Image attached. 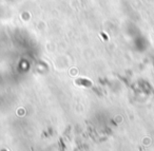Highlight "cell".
<instances>
[{
	"mask_svg": "<svg viewBox=\"0 0 154 151\" xmlns=\"http://www.w3.org/2000/svg\"><path fill=\"white\" fill-rule=\"evenodd\" d=\"M76 83L78 85H82V86H86V87H91V81L88 80V79H77L76 80Z\"/></svg>",
	"mask_w": 154,
	"mask_h": 151,
	"instance_id": "6da1fadb",
	"label": "cell"
},
{
	"mask_svg": "<svg viewBox=\"0 0 154 151\" xmlns=\"http://www.w3.org/2000/svg\"><path fill=\"white\" fill-rule=\"evenodd\" d=\"M1 151H7V150H5V149H2V150H1Z\"/></svg>",
	"mask_w": 154,
	"mask_h": 151,
	"instance_id": "7a4b0ae2",
	"label": "cell"
}]
</instances>
